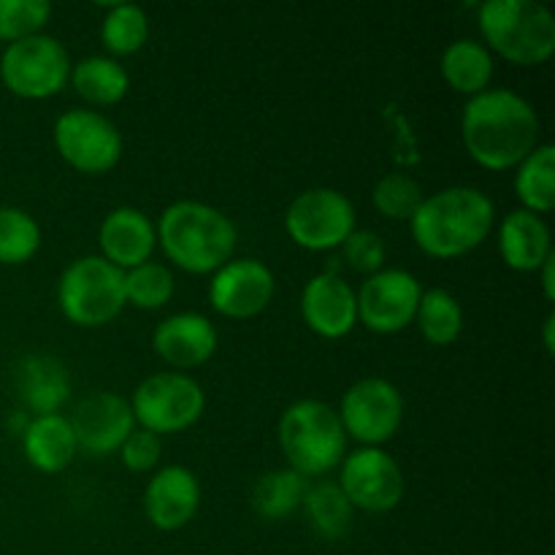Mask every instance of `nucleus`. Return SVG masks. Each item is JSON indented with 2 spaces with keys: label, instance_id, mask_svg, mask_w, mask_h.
Here are the masks:
<instances>
[{
  "label": "nucleus",
  "instance_id": "nucleus-9",
  "mask_svg": "<svg viewBox=\"0 0 555 555\" xmlns=\"http://www.w3.org/2000/svg\"><path fill=\"white\" fill-rule=\"evenodd\" d=\"M285 231L309 253L341 247L356 231V206L334 188L304 190L285 211Z\"/></svg>",
  "mask_w": 555,
  "mask_h": 555
},
{
  "label": "nucleus",
  "instance_id": "nucleus-34",
  "mask_svg": "<svg viewBox=\"0 0 555 555\" xmlns=\"http://www.w3.org/2000/svg\"><path fill=\"white\" fill-rule=\"evenodd\" d=\"M341 249H345V260L350 263V269L358 271V274L372 276L377 274V271H383L385 244L374 231H366V228L358 231L356 228V231L347 236V242L341 244Z\"/></svg>",
  "mask_w": 555,
  "mask_h": 555
},
{
  "label": "nucleus",
  "instance_id": "nucleus-26",
  "mask_svg": "<svg viewBox=\"0 0 555 555\" xmlns=\"http://www.w3.org/2000/svg\"><path fill=\"white\" fill-rule=\"evenodd\" d=\"M301 507L314 534L328 542L347 537L352 526V513H356L336 482H318V486L307 488Z\"/></svg>",
  "mask_w": 555,
  "mask_h": 555
},
{
  "label": "nucleus",
  "instance_id": "nucleus-8",
  "mask_svg": "<svg viewBox=\"0 0 555 555\" xmlns=\"http://www.w3.org/2000/svg\"><path fill=\"white\" fill-rule=\"evenodd\" d=\"M70 76V57L52 36L25 38L9 43L0 57V81L5 90L25 101H43L57 95Z\"/></svg>",
  "mask_w": 555,
  "mask_h": 555
},
{
  "label": "nucleus",
  "instance_id": "nucleus-4",
  "mask_svg": "<svg viewBox=\"0 0 555 555\" xmlns=\"http://www.w3.org/2000/svg\"><path fill=\"white\" fill-rule=\"evenodd\" d=\"M482 38L488 52L513 65H542L555 52V20L534 0H488L480 5Z\"/></svg>",
  "mask_w": 555,
  "mask_h": 555
},
{
  "label": "nucleus",
  "instance_id": "nucleus-33",
  "mask_svg": "<svg viewBox=\"0 0 555 555\" xmlns=\"http://www.w3.org/2000/svg\"><path fill=\"white\" fill-rule=\"evenodd\" d=\"M52 16L47 0H0V41L16 43L38 36Z\"/></svg>",
  "mask_w": 555,
  "mask_h": 555
},
{
  "label": "nucleus",
  "instance_id": "nucleus-28",
  "mask_svg": "<svg viewBox=\"0 0 555 555\" xmlns=\"http://www.w3.org/2000/svg\"><path fill=\"white\" fill-rule=\"evenodd\" d=\"M307 477L293 469L266 472L253 488V507L266 520H285L307 496Z\"/></svg>",
  "mask_w": 555,
  "mask_h": 555
},
{
  "label": "nucleus",
  "instance_id": "nucleus-24",
  "mask_svg": "<svg viewBox=\"0 0 555 555\" xmlns=\"http://www.w3.org/2000/svg\"><path fill=\"white\" fill-rule=\"evenodd\" d=\"M68 79L74 85L76 95L90 103V106H114V103L128 95L130 87L128 70L114 57H103V54H92V57L70 65Z\"/></svg>",
  "mask_w": 555,
  "mask_h": 555
},
{
  "label": "nucleus",
  "instance_id": "nucleus-25",
  "mask_svg": "<svg viewBox=\"0 0 555 555\" xmlns=\"http://www.w3.org/2000/svg\"><path fill=\"white\" fill-rule=\"evenodd\" d=\"M515 193L526 211L547 215L555 204V150L553 144H540L515 173Z\"/></svg>",
  "mask_w": 555,
  "mask_h": 555
},
{
  "label": "nucleus",
  "instance_id": "nucleus-18",
  "mask_svg": "<svg viewBox=\"0 0 555 555\" xmlns=\"http://www.w3.org/2000/svg\"><path fill=\"white\" fill-rule=\"evenodd\" d=\"M217 331L209 318L198 312H179L163 320L152 334L157 356L173 369L204 366L217 352Z\"/></svg>",
  "mask_w": 555,
  "mask_h": 555
},
{
  "label": "nucleus",
  "instance_id": "nucleus-2",
  "mask_svg": "<svg viewBox=\"0 0 555 555\" xmlns=\"http://www.w3.org/2000/svg\"><path fill=\"white\" fill-rule=\"evenodd\" d=\"M496 209L477 188H448L423 198L410 220L412 238L426 255L453 260L472 253L491 236Z\"/></svg>",
  "mask_w": 555,
  "mask_h": 555
},
{
  "label": "nucleus",
  "instance_id": "nucleus-20",
  "mask_svg": "<svg viewBox=\"0 0 555 555\" xmlns=\"http://www.w3.org/2000/svg\"><path fill=\"white\" fill-rule=\"evenodd\" d=\"M499 253L513 271H540L553 255L551 228L534 211H509L499 225Z\"/></svg>",
  "mask_w": 555,
  "mask_h": 555
},
{
  "label": "nucleus",
  "instance_id": "nucleus-16",
  "mask_svg": "<svg viewBox=\"0 0 555 555\" xmlns=\"http://www.w3.org/2000/svg\"><path fill=\"white\" fill-rule=\"evenodd\" d=\"M304 323L323 339H345L358 325V296L334 271L312 276L301 293Z\"/></svg>",
  "mask_w": 555,
  "mask_h": 555
},
{
  "label": "nucleus",
  "instance_id": "nucleus-36",
  "mask_svg": "<svg viewBox=\"0 0 555 555\" xmlns=\"http://www.w3.org/2000/svg\"><path fill=\"white\" fill-rule=\"evenodd\" d=\"M540 274H542V287H545V298L547 301H555V253L545 263L540 266Z\"/></svg>",
  "mask_w": 555,
  "mask_h": 555
},
{
  "label": "nucleus",
  "instance_id": "nucleus-1",
  "mask_svg": "<svg viewBox=\"0 0 555 555\" xmlns=\"http://www.w3.org/2000/svg\"><path fill=\"white\" fill-rule=\"evenodd\" d=\"M461 139L477 166L509 171L540 146V117L518 92L486 90L466 101Z\"/></svg>",
  "mask_w": 555,
  "mask_h": 555
},
{
  "label": "nucleus",
  "instance_id": "nucleus-22",
  "mask_svg": "<svg viewBox=\"0 0 555 555\" xmlns=\"http://www.w3.org/2000/svg\"><path fill=\"white\" fill-rule=\"evenodd\" d=\"M16 383H20L22 401L27 410L36 412V417L57 415V410L70 396L68 372L63 363L49 356L25 358L16 372Z\"/></svg>",
  "mask_w": 555,
  "mask_h": 555
},
{
  "label": "nucleus",
  "instance_id": "nucleus-32",
  "mask_svg": "<svg viewBox=\"0 0 555 555\" xmlns=\"http://www.w3.org/2000/svg\"><path fill=\"white\" fill-rule=\"evenodd\" d=\"M423 198H426V195H423L421 184L412 177H406V173H388V177H383L374 184L372 193L374 209L396 222H410L412 217H415V211L421 209Z\"/></svg>",
  "mask_w": 555,
  "mask_h": 555
},
{
  "label": "nucleus",
  "instance_id": "nucleus-23",
  "mask_svg": "<svg viewBox=\"0 0 555 555\" xmlns=\"http://www.w3.org/2000/svg\"><path fill=\"white\" fill-rule=\"evenodd\" d=\"M493 65L496 63H493V54L488 52L486 43L475 41V38H459L442 52L439 70L455 92L475 98L491 85Z\"/></svg>",
  "mask_w": 555,
  "mask_h": 555
},
{
  "label": "nucleus",
  "instance_id": "nucleus-10",
  "mask_svg": "<svg viewBox=\"0 0 555 555\" xmlns=\"http://www.w3.org/2000/svg\"><path fill=\"white\" fill-rule=\"evenodd\" d=\"M54 146L60 157L87 177L108 173L122 157V135L103 114L70 108L54 122Z\"/></svg>",
  "mask_w": 555,
  "mask_h": 555
},
{
  "label": "nucleus",
  "instance_id": "nucleus-11",
  "mask_svg": "<svg viewBox=\"0 0 555 555\" xmlns=\"http://www.w3.org/2000/svg\"><path fill=\"white\" fill-rule=\"evenodd\" d=\"M339 421L347 437L366 448H379L396 437L404 421V396L390 379H358L341 396Z\"/></svg>",
  "mask_w": 555,
  "mask_h": 555
},
{
  "label": "nucleus",
  "instance_id": "nucleus-30",
  "mask_svg": "<svg viewBox=\"0 0 555 555\" xmlns=\"http://www.w3.org/2000/svg\"><path fill=\"white\" fill-rule=\"evenodd\" d=\"M41 247V228L27 211L0 206V263H27Z\"/></svg>",
  "mask_w": 555,
  "mask_h": 555
},
{
  "label": "nucleus",
  "instance_id": "nucleus-5",
  "mask_svg": "<svg viewBox=\"0 0 555 555\" xmlns=\"http://www.w3.org/2000/svg\"><path fill=\"white\" fill-rule=\"evenodd\" d=\"M280 444L287 469L301 477H323L345 461L347 434L331 404L301 399L280 417Z\"/></svg>",
  "mask_w": 555,
  "mask_h": 555
},
{
  "label": "nucleus",
  "instance_id": "nucleus-14",
  "mask_svg": "<svg viewBox=\"0 0 555 555\" xmlns=\"http://www.w3.org/2000/svg\"><path fill=\"white\" fill-rule=\"evenodd\" d=\"M276 291L274 271L253 258L228 260L215 271L209 285V304L228 320H249L263 312Z\"/></svg>",
  "mask_w": 555,
  "mask_h": 555
},
{
  "label": "nucleus",
  "instance_id": "nucleus-35",
  "mask_svg": "<svg viewBox=\"0 0 555 555\" xmlns=\"http://www.w3.org/2000/svg\"><path fill=\"white\" fill-rule=\"evenodd\" d=\"M163 453V439L157 434L146 431V428H133L130 437L125 439L122 448H119V459L135 475H144V472H152L160 461Z\"/></svg>",
  "mask_w": 555,
  "mask_h": 555
},
{
  "label": "nucleus",
  "instance_id": "nucleus-21",
  "mask_svg": "<svg viewBox=\"0 0 555 555\" xmlns=\"http://www.w3.org/2000/svg\"><path fill=\"white\" fill-rule=\"evenodd\" d=\"M22 450H25L27 464L36 466L43 475H57V472L68 469L79 453L74 428H70L68 417H63L60 412L33 417L22 434Z\"/></svg>",
  "mask_w": 555,
  "mask_h": 555
},
{
  "label": "nucleus",
  "instance_id": "nucleus-15",
  "mask_svg": "<svg viewBox=\"0 0 555 555\" xmlns=\"http://www.w3.org/2000/svg\"><path fill=\"white\" fill-rule=\"evenodd\" d=\"M74 428L76 448L90 455H108L122 448L125 439L135 428L130 401H125L112 390H98L85 396L68 417Z\"/></svg>",
  "mask_w": 555,
  "mask_h": 555
},
{
  "label": "nucleus",
  "instance_id": "nucleus-12",
  "mask_svg": "<svg viewBox=\"0 0 555 555\" xmlns=\"http://www.w3.org/2000/svg\"><path fill=\"white\" fill-rule=\"evenodd\" d=\"M336 486L352 504V509L363 513H390L404 499V472L399 461L379 448H361L345 455L341 475Z\"/></svg>",
  "mask_w": 555,
  "mask_h": 555
},
{
  "label": "nucleus",
  "instance_id": "nucleus-6",
  "mask_svg": "<svg viewBox=\"0 0 555 555\" xmlns=\"http://www.w3.org/2000/svg\"><path fill=\"white\" fill-rule=\"evenodd\" d=\"M60 312L79 328H98L117 318L125 309V271L87 255L74 260L57 282Z\"/></svg>",
  "mask_w": 555,
  "mask_h": 555
},
{
  "label": "nucleus",
  "instance_id": "nucleus-19",
  "mask_svg": "<svg viewBox=\"0 0 555 555\" xmlns=\"http://www.w3.org/2000/svg\"><path fill=\"white\" fill-rule=\"evenodd\" d=\"M98 242H101L103 260L117 266L119 271H130L152 258L157 233L144 211L133 209V206H119L103 217Z\"/></svg>",
  "mask_w": 555,
  "mask_h": 555
},
{
  "label": "nucleus",
  "instance_id": "nucleus-7",
  "mask_svg": "<svg viewBox=\"0 0 555 555\" xmlns=\"http://www.w3.org/2000/svg\"><path fill=\"white\" fill-rule=\"evenodd\" d=\"M204 388L184 372L152 374L135 388L130 401L133 421L157 437L188 431L204 415Z\"/></svg>",
  "mask_w": 555,
  "mask_h": 555
},
{
  "label": "nucleus",
  "instance_id": "nucleus-27",
  "mask_svg": "<svg viewBox=\"0 0 555 555\" xmlns=\"http://www.w3.org/2000/svg\"><path fill=\"white\" fill-rule=\"evenodd\" d=\"M415 323L428 345L450 347L464 331V309H461L459 298L453 293L442 291V287H431V291H423Z\"/></svg>",
  "mask_w": 555,
  "mask_h": 555
},
{
  "label": "nucleus",
  "instance_id": "nucleus-3",
  "mask_svg": "<svg viewBox=\"0 0 555 555\" xmlns=\"http://www.w3.org/2000/svg\"><path fill=\"white\" fill-rule=\"evenodd\" d=\"M163 253L188 274H209L233 260L236 225L225 211L201 201H177L155 228Z\"/></svg>",
  "mask_w": 555,
  "mask_h": 555
},
{
  "label": "nucleus",
  "instance_id": "nucleus-29",
  "mask_svg": "<svg viewBox=\"0 0 555 555\" xmlns=\"http://www.w3.org/2000/svg\"><path fill=\"white\" fill-rule=\"evenodd\" d=\"M150 38V16L135 3H114L108 5L106 16L101 22V41L117 57L135 54L144 49Z\"/></svg>",
  "mask_w": 555,
  "mask_h": 555
},
{
  "label": "nucleus",
  "instance_id": "nucleus-17",
  "mask_svg": "<svg viewBox=\"0 0 555 555\" xmlns=\"http://www.w3.org/2000/svg\"><path fill=\"white\" fill-rule=\"evenodd\" d=\"M201 504L198 477L188 466H166L150 477L144 491V513L155 529L179 531L195 518Z\"/></svg>",
  "mask_w": 555,
  "mask_h": 555
},
{
  "label": "nucleus",
  "instance_id": "nucleus-37",
  "mask_svg": "<svg viewBox=\"0 0 555 555\" xmlns=\"http://www.w3.org/2000/svg\"><path fill=\"white\" fill-rule=\"evenodd\" d=\"M553 328H555V314L551 312V314H547V318H545V325H542V336H545V350H547V356H553V352H555Z\"/></svg>",
  "mask_w": 555,
  "mask_h": 555
},
{
  "label": "nucleus",
  "instance_id": "nucleus-13",
  "mask_svg": "<svg viewBox=\"0 0 555 555\" xmlns=\"http://www.w3.org/2000/svg\"><path fill=\"white\" fill-rule=\"evenodd\" d=\"M358 296V320L374 334H399L415 323L423 287L404 269H383L369 276Z\"/></svg>",
  "mask_w": 555,
  "mask_h": 555
},
{
  "label": "nucleus",
  "instance_id": "nucleus-31",
  "mask_svg": "<svg viewBox=\"0 0 555 555\" xmlns=\"http://www.w3.org/2000/svg\"><path fill=\"white\" fill-rule=\"evenodd\" d=\"M173 296V274L163 263L135 266L125 271V304H133L135 309H160Z\"/></svg>",
  "mask_w": 555,
  "mask_h": 555
}]
</instances>
